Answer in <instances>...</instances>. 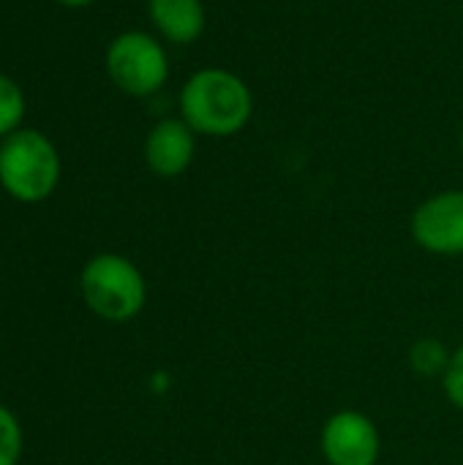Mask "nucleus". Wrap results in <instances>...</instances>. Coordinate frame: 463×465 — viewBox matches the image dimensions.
<instances>
[{
    "label": "nucleus",
    "instance_id": "nucleus-1",
    "mask_svg": "<svg viewBox=\"0 0 463 465\" xmlns=\"http://www.w3.org/2000/svg\"><path fill=\"white\" fill-rule=\"evenodd\" d=\"M180 120L199 136L229 139L237 136L254 114V93L248 82L218 65L194 71L180 87Z\"/></svg>",
    "mask_w": 463,
    "mask_h": 465
},
{
    "label": "nucleus",
    "instance_id": "nucleus-2",
    "mask_svg": "<svg viewBox=\"0 0 463 465\" xmlns=\"http://www.w3.org/2000/svg\"><path fill=\"white\" fill-rule=\"evenodd\" d=\"M60 183V155L38 131H14L0 144V185L16 202H44Z\"/></svg>",
    "mask_w": 463,
    "mask_h": 465
},
{
    "label": "nucleus",
    "instance_id": "nucleus-3",
    "mask_svg": "<svg viewBox=\"0 0 463 465\" xmlns=\"http://www.w3.org/2000/svg\"><path fill=\"white\" fill-rule=\"evenodd\" d=\"M79 283L87 308L106 322H128L145 308V278L126 256L101 253L90 259Z\"/></svg>",
    "mask_w": 463,
    "mask_h": 465
},
{
    "label": "nucleus",
    "instance_id": "nucleus-4",
    "mask_svg": "<svg viewBox=\"0 0 463 465\" xmlns=\"http://www.w3.org/2000/svg\"><path fill=\"white\" fill-rule=\"evenodd\" d=\"M106 74L117 90L134 98L156 95L169 79V57L156 35L126 30L106 46Z\"/></svg>",
    "mask_w": 463,
    "mask_h": 465
},
{
    "label": "nucleus",
    "instance_id": "nucleus-5",
    "mask_svg": "<svg viewBox=\"0 0 463 465\" xmlns=\"http://www.w3.org/2000/svg\"><path fill=\"white\" fill-rule=\"evenodd\" d=\"M412 237L428 253L463 256V191H442L418 204Z\"/></svg>",
    "mask_w": 463,
    "mask_h": 465
},
{
    "label": "nucleus",
    "instance_id": "nucleus-6",
    "mask_svg": "<svg viewBox=\"0 0 463 465\" xmlns=\"http://www.w3.org/2000/svg\"><path fill=\"white\" fill-rule=\"evenodd\" d=\"M322 455L330 465H377L379 430L360 411H338L322 428Z\"/></svg>",
    "mask_w": 463,
    "mask_h": 465
},
{
    "label": "nucleus",
    "instance_id": "nucleus-7",
    "mask_svg": "<svg viewBox=\"0 0 463 465\" xmlns=\"http://www.w3.org/2000/svg\"><path fill=\"white\" fill-rule=\"evenodd\" d=\"M196 155V134L180 117L158 120L145 139V163L158 177H180Z\"/></svg>",
    "mask_w": 463,
    "mask_h": 465
},
{
    "label": "nucleus",
    "instance_id": "nucleus-8",
    "mask_svg": "<svg viewBox=\"0 0 463 465\" xmlns=\"http://www.w3.org/2000/svg\"><path fill=\"white\" fill-rule=\"evenodd\" d=\"M147 16L153 27L172 44H194L207 25L202 0H147Z\"/></svg>",
    "mask_w": 463,
    "mask_h": 465
},
{
    "label": "nucleus",
    "instance_id": "nucleus-9",
    "mask_svg": "<svg viewBox=\"0 0 463 465\" xmlns=\"http://www.w3.org/2000/svg\"><path fill=\"white\" fill-rule=\"evenodd\" d=\"M25 117V95L19 84L0 74V136H11L19 131V123Z\"/></svg>",
    "mask_w": 463,
    "mask_h": 465
},
{
    "label": "nucleus",
    "instance_id": "nucleus-10",
    "mask_svg": "<svg viewBox=\"0 0 463 465\" xmlns=\"http://www.w3.org/2000/svg\"><path fill=\"white\" fill-rule=\"evenodd\" d=\"M409 362H412V371H415L418 376L434 379L437 373H445V371H448L450 357H448V351H445L442 343L426 338V341L415 343V349H412V354H409Z\"/></svg>",
    "mask_w": 463,
    "mask_h": 465
},
{
    "label": "nucleus",
    "instance_id": "nucleus-11",
    "mask_svg": "<svg viewBox=\"0 0 463 465\" xmlns=\"http://www.w3.org/2000/svg\"><path fill=\"white\" fill-rule=\"evenodd\" d=\"M22 455V430L16 417L0 406V465H16Z\"/></svg>",
    "mask_w": 463,
    "mask_h": 465
},
{
    "label": "nucleus",
    "instance_id": "nucleus-12",
    "mask_svg": "<svg viewBox=\"0 0 463 465\" xmlns=\"http://www.w3.org/2000/svg\"><path fill=\"white\" fill-rule=\"evenodd\" d=\"M445 392L453 406L463 409V343L461 349L450 357L448 371H445Z\"/></svg>",
    "mask_w": 463,
    "mask_h": 465
},
{
    "label": "nucleus",
    "instance_id": "nucleus-13",
    "mask_svg": "<svg viewBox=\"0 0 463 465\" xmlns=\"http://www.w3.org/2000/svg\"><path fill=\"white\" fill-rule=\"evenodd\" d=\"M57 3H63V5H68V8H85V5H90L93 0H57Z\"/></svg>",
    "mask_w": 463,
    "mask_h": 465
},
{
    "label": "nucleus",
    "instance_id": "nucleus-14",
    "mask_svg": "<svg viewBox=\"0 0 463 465\" xmlns=\"http://www.w3.org/2000/svg\"><path fill=\"white\" fill-rule=\"evenodd\" d=\"M458 142H461V153H463V128H461V136H458Z\"/></svg>",
    "mask_w": 463,
    "mask_h": 465
}]
</instances>
